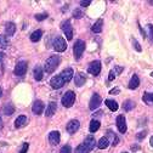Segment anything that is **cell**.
<instances>
[{
	"label": "cell",
	"mask_w": 153,
	"mask_h": 153,
	"mask_svg": "<svg viewBox=\"0 0 153 153\" xmlns=\"http://www.w3.org/2000/svg\"><path fill=\"white\" fill-rule=\"evenodd\" d=\"M117 128H118V130L119 133H122V134H125L126 133V119L124 116H118L117 117Z\"/></svg>",
	"instance_id": "cell-9"
},
{
	"label": "cell",
	"mask_w": 153,
	"mask_h": 153,
	"mask_svg": "<svg viewBox=\"0 0 153 153\" xmlns=\"http://www.w3.org/2000/svg\"><path fill=\"white\" fill-rule=\"evenodd\" d=\"M95 143H96V141H95V137H94V136H86V137H85V141H84V145H85V146L87 147V148H89L90 151L91 149H94V147H95Z\"/></svg>",
	"instance_id": "cell-22"
},
{
	"label": "cell",
	"mask_w": 153,
	"mask_h": 153,
	"mask_svg": "<svg viewBox=\"0 0 153 153\" xmlns=\"http://www.w3.org/2000/svg\"><path fill=\"white\" fill-rule=\"evenodd\" d=\"M56 111H57V104H56V102H50L46 107L45 116L46 117H52L56 113Z\"/></svg>",
	"instance_id": "cell-15"
},
{
	"label": "cell",
	"mask_w": 153,
	"mask_h": 153,
	"mask_svg": "<svg viewBox=\"0 0 153 153\" xmlns=\"http://www.w3.org/2000/svg\"><path fill=\"white\" fill-rule=\"evenodd\" d=\"M28 148H29V143L25 142V143H23V146H22V148H21V151H20V153H27Z\"/></svg>",
	"instance_id": "cell-38"
},
{
	"label": "cell",
	"mask_w": 153,
	"mask_h": 153,
	"mask_svg": "<svg viewBox=\"0 0 153 153\" xmlns=\"http://www.w3.org/2000/svg\"><path fill=\"white\" fill-rule=\"evenodd\" d=\"M1 96H3V89L0 87V97H1Z\"/></svg>",
	"instance_id": "cell-48"
},
{
	"label": "cell",
	"mask_w": 153,
	"mask_h": 153,
	"mask_svg": "<svg viewBox=\"0 0 153 153\" xmlns=\"http://www.w3.org/2000/svg\"><path fill=\"white\" fill-rule=\"evenodd\" d=\"M149 143H151V146L153 147V136H152V137H151V140H149Z\"/></svg>",
	"instance_id": "cell-47"
},
{
	"label": "cell",
	"mask_w": 153,
	"mask_h": 153,
	"mask_svg": "<svg viewBox=\"0 0 153 153\" xmlns=\"http://www.w3.org/2000/svg\"><path fill=\"white\" fill-rule=\"evenodd\" d=\"M147 135V133L146 131H140L137 135H136V137H137V140L140 141V140H142V139H145V136Z\"/></svg>",
	"instance_id": "cell-40"
},
{
	"label": "cell",
	"mask_w": 153,
	"mask_h": 153,
	"mask_svg": "<svg viewBox=\"0 0 153 153\" xmlns=\"http://www.w3.org/2000/svg\"><path fill=\"white\" fill-rule=\"evenodd\" d=\"M123 153H128V152H123Z\"/></svg>",
	"instance_id": "cell-50"
},
{
	"label": "cell",
	"mask_w": 153,
	"mask_h": 153,
	"mask_svg": "<svg viewBox=\"0 0 153 153\" xmlns=\"http://www.w3.org/2000/svg\"><path fill=\"white\" fill-rule=\"evenodd\" d=\"M102 103V99L99 94H94L90 99V102H89V108L91 111H95L96 108L100 107V104Z\"/></svg>",
	"instance_id": "cell-8"
},
{
	"label": "cell",
	"mask_w": 153,
	"mask_h": 153,
	"mask_svg": "<svg viewBox=\"0 0 153 153\" xmlns=\"http://www.w3.org/2000/svg\"><path fill=\"white\" fill-rule=\"evenodd\" d=\"M139 85H140V79L136 74H134L131 77V79H130V82H129V89L135 90V89H137L139 87Z\"/></svg>",
	"instance_id": "cell-18"
},
{
	"label": "cell",
	"mask_w": 153,
	"mask_h": 153,
	"mask_svg": "<svg viewBox=\"0 0 153 153\" xmlns=\"http://www.w3.org/2000/svg\"><path fill=\"white\" fill-rule=\"evenodd\" d=\"M60 140H61V135L57 130H54L49 134V142L52 145V146H56V145L60 143Z\"/></svg>",
	"instance_id": "cell-14"
},
{
	"label": "cell",
	"mask_w": 153,
	"mask_h": 153,
	"mask_svg": "<svg viewBox=\"0 0 153 153\" xmlns=\"http://www.w3.org/2000/svg\"><path fill=\"white\" fill-rule=\"evenodd\" d=\"M102 26H103V21L100 18L95 22V25L91 27V30L94 32V33H101L102 32Z\"/></svg>",
	"instance_id": "cell-23"
},
{
	"label": "cell",
	"mask_w": 153,
	"mask_h": 153,
	"mask_svg": "<svg viewBox=\"0 0 153 153\" xmlns=\"http://www.w3.org/2000/svg\"><path fill=\"white\" fill-rule=\"evenodd\" d=\"M139 28H140V32H141V34H142V37H143V38H146V33H145V30L142 29V27H141V26H139Z\"/></svg>",
	"instance_id": "cell-45"
},
{
	"label": "cell",
	"mask_w": 153,
	"mask_h": 153,
	"mask_svg": "<svg viewBox=\"0 0 153 153\" xmlns=\"http://www.w3.org/2000/svg\"><path fill=\"white\" fill-rule=\"evenodd\" d=\"M124 111H126V112H129V111H131L134 107H135V102L134 101H131V100H126L125 102H124Z\"/></svg>",
	"instance_id": "cell-31"
},
{
	"label": "cell",
	"mask_w": 153,
	"mask_h": 153,
	"mask_svg": "<svg viewBox=\"0 0 153 153\" xmlns=\"http://www.w3.org/2000/svg\"><path fill=\"white\" fill-rule=\"evenodd\" d=\"M83 16H84V13H83V11L82 10H80V9H75L74 11H73V17L74 18H82L83 17Z\"/></svg>",
	"instance_id": "cell-33"
},
{
	"label": "cell",
	"mask_w": 153,
	"mask_h": 153,
	"mask_svg": "<svg viewBox=\"0 0 153 153\" xmlns=\"http://www.w3.org/2000/svg\"><path fill=\"white\" fill-rule=\"evenodd\" d=\"M61 75V78L63 79V82L64 83H69L72 79H73V77H74V72H73V69L72 68H66V69H63L62 71V73L60 74Z\"/></svg>",
	"instance_id": "cell-10"
},
{
	"label": "cell",
	"mask_w": 153,
	"mask_h": 153,
	"mask_svg": "<svg viewBox=\"0 0 153 153\" xmlns=\"http://www.w3.org/2000/svg\"><path fill=\"white\" fill-rule=\"evenodd\" d=\"M114 78H116L114 71H111L109 72V75H108V80H109V82H112V80H114Z\"/></svg>",
	"instance_id": "cell-41"
},
{
	"label": "cell",
	"mask_w": 153,
	"mask_h": 153,
	"mask_svg": "<svg viewBox=\"0 0 153 153\" xmlns=\"http://www.w3.org/2000/svg\"><path fill=\"white\" fill-rule=\"evenodd\" d=\"M116 71L118 72V73H120V72L123 71V68H122V67H116Z\"/></svg>",
	"instance_id": "cell-46"
},
{
	"label": "cell",
	"mask_w": 153,
	"mask_h": 153,
	"mask_svg": "<svg viewBox=\"0 0 153 153\" xmlns=\"http://www.w3.org/2000/svg\"><path fill=\"white\" fill-rule=\"evenodd\" d=\"M109 140L107 139V137H101L100 139V141L97 142V147L100 148V149H104V148H107L108 146H109Z\"/></svg>",
	"instance_id": "cell-26"
},
{
	"label": "cell",
	"mask_w": 153,
	"mask_h": 153,
	"mask_svg": "<svg viewBox=\"0 0 153 153\" xmlns=\"http://www.w3.org/2000/svg\"><path fill=\"white\" fill-rule=\"evenodd\" d=\"M27 123H28L27 117H26V116H20V117H17V119L15 120V126L17 128V129H20V128L26 126Z\"/></svg>",
	"instance_id": "cell-17"
},
{
	"label": "cell",
	"mask_w": 153,
	"mask_h": 153,
	"mask_svg": "<svg viewBox=\"0 0 153 153\" xmlns=\"http://www.w3.org/2000/svg\"><path fill=\"white\" fill-rule=\"evenodd\" d=\"M90 4H91L90 0H86V1H80V5H82V6H89Z\"/></svg>",
	"instance_id": "cell-43"
},
{
	"label": "cell",
	"mask_w": 153,
	"mask_h": 153,
	"mask_svg": "<svg viewBox=\"0 0 153 153\" xmlns=\"http://www.w3.org/2000/svg\"><path fill=\"white\" fill-rule=\"evenodd\" d=\"M74 101H75V94L72 90H68L67 92H64V95L62 96V100H61L62 104L66 108H69V107L73 106Z\"/></svg>",
	"instance_id": "cell-2"
},
{
	"label": "cell",
	"mask_w": 153,
	"mask_h": 153,
	"mask_svg": "<svg viewBox=\"0 0 153 153\" xmlns=\"http://www.w3.org/2000/svg\"><path fill=\"white\" fill-rule=\"evenodd\" d=\"M100 126H101V124H100L99 120L97 119H92L91 123H90V126H89V130H90V133H96L100 129Z\"/></svg>",
	"instance_id": "cell-25"
},
{
	"label": "cell",
	"mask_w": 153,
	"mask_h": 153,
	"mask_svg": "<svg viewBox=\"0 0 153 153\" xmlns=\"http://www.w3.org/2000/svg\"><path fill=\"white\" fill-rule=\"evenodd\" d=\"M50 84L54 89H61V87L66 84L63 82V79L61 78V75H56V77H52L51 80H50Z\"/></svg>",
	"instance_id": "cell-13"
},
{
	"label": "cell",
	"mask_w": 153,
	"mask_h": 153,
	"mask_svg": "<svg viewBox=\"0 0 153 153\" xmlns=\"http://www.w3.org/2000/svg\"><path fill=\"white\" fill-rule=\"evenodd\" d=\"M60 62H61V59H60L59 55H54V56H51V57H49L44 64L45 72L46 73H54V72L56 71V68L59 67Z\"/></svg>",
	"instance_id": "cell-1"
},
{
	"label": "cell",
	"mask_w": 153,
	"mask_h": 153,
	"mask_svg": "<svg viewBox=\"0 0 153 153\" xmlns=\"http://www.w3.org/2000/svg\"><path fill=\"white\" fill-rule=\"evenodd\" d=\"M133 45H134V47H135V50L136 51H139V52H141V46H140V44L137 43V40H135V39H133Z\"/></svg>",
	"instance_id": "cell-37"
},
{
	"label": "cell",
	"mask_w": 153,
	"mask_h": 153,
	"mask_svg": "<svg viewBox=\"0 0 153 153\" xmlns=\"http://www.w3.org/2000/svg\"><path fill=\"white\" fill-rule=\"evenodd\" d=\"M119 92H120V89H119V87H114V89H112V90L109 91L111 95H118Z\"/></svg>",
	"instance_id": "cell-42"
},
{
	"label": "cell",
	"mask_w": 153,
	"mask_h": 153,
	"mask_svg": "<svg viewBox=\"0 0 153 153\" xmlns=\"http://www.w3.org/2000/svg\"><path fill=\"white\" fill-rule=\"evenodd\" d=\"M46 18H47V13H38V15H35L37 21H44Z\"/></svg>",
	"instance_id": "cell-35"
},
{
	"label": "cell",
	"mask_w": 153,
	"mask_h": 153,
	"mask_svg": "<svg viewBox=\"0 0 153 153\" xmlns=\"http://www.w3.org/2000/svg\"><path fill=\"white\" fill-rule=\"evenodd\" d=\"M85 50V43L83 40H77L75 44H74V47H73V52H74V59L75 60H80L82 55Z\"/></svg>",
	"instance_id": "cell-4"
},
{
	"label": "cell",
	"mask_w": 153,
	"mask_h": 153,
	"mask_svg": "<svg viewBox=\"0 0 153 153\" xmlns=\"http://www.w3.org/2000/svg\"><path fill=\"white\" fill-rule=\"evenodd\" d=\"M4 61H5V54L0 52V69L4 71Z\"/></svg>",
	"instance_id": "cell-36"
},
{
	"label": "cell",
	"mask_w": 153,
	"mask_h": 153,
	"mask_svg": "<svg viewBox=\"0 0 153 153\" xmlns=\"http://www.w3.org/2000/svg\"><path fill=\"white\" fill-rule=\"evenodd\" d=\"M131 149H133V151H139L140 147L137 146V145H133V146H131Z\"/></svg>",
	"instance_id": "cell-44"
},
{
	"label": "cell",
	"mask_w": 153,
	"mask_h": 153,
	"mask_svg": "<svg viewBox=\"0 0 153 153\" xmlns=\"http://www.w3.org/2000/svg\"><path fill=\"white\" fill-rule=\"evenodd\" d=\"M85 82H86V78H85V75H84V73H77L75 74V78H74V84L78 86V87H80V86H83L84 84H85Z\"/></svg>",
	"instance_id": "cell-16"
},
{
	"label": "cell",
	"mask_w": 153,
	"mask_h": 153,
	"mask_svg": "<svg viewBox=\"0 0 153 153\" xmlns=\"http://www.w3.org/2000/svg\"><path fill=\"white\" fill-rule=\"evenodd\" d=\"M143 102H146L147 104H153V94L151 92H145L142 96Z\"/></svg>",
	"instance_id": "cell-30"
},
{
	"label": "cell",
	"mask_w": 153,
	"mask_h": 153,
	"mask_svg": "<svg viewBox=\"0 0 153 153\" xmlns=\"http://www.w3.org/2000/svg\"><path fill=\"white\" fill-rule=\"evenodd\" d=\"M79 128H80V123H79V120H77V119H72L71 122L67 124V126H66L67 131H68L69 134L77 133V131L79 130Z\"/></svg>",
	"instance_id": "cell-11"
},
{
	"label": "cell",
	"mask_w": 153,
	"mask_h": 153,
	"mask_svg": "<svg viewBox=\"0 0 153 153\" xmlns=\"http://www.w3.org/2000/svg\"><path fill=\"white\" fill-rule=\"evenodd\" d=\"M60 152L61 153H72V147L69 146V145H64V146L61 148Z\"/></svg>",
	"instance_id": "cell-34"
},
{
	"label": "cell",
	"mask_w": 153,
	"mask_h": 153,
	"mask_svg": "<svg viewBox=\"0 0 153 153\" xmlns=\"http://www.w3.org/2000/svg\"><path fill=\"white\" fill-rule=\"evenodd\" d=\"M44 108H45V106H44V103L40 101V100H37L34 103H33V106H32V111H33V113L35 114V116H40L44 112Z\"/></svg>",
	"instance_id": "cell-12"
},
{
	"label": "cell",
	"mask_w": 153,
	"mask_h": 153,
	"mask_svg": "<svg viewBox=\"0 0 153 153\" xmlns=\"http://www.w3.org/2000/svg\"><path fill=\"white\" fill-rule=\"evenodd\" d=\"M104 103H106V106L112 111V112H116L117 109H118V103L114 101V100H106L104 101Z\"/></svg>",
	"instance_id": "cell-27"
},
{
	"label": "cell",
	"mask_w": 153,
	"mask_h": 153,
	"mask_svg": "<svg viewBox=\"0 0 153 153\" xmlns=\"http://www.w3.org/2000/svg\"><path fill=\"white\" fill-rule=\"evenodd\" d=\"M42 35H43V32L40 29H37V30H34L33 33L30 34V40L33 43H37V42H39V40L42 39Z\"/></svg>",
	"instance_id": "cell-24"
},
{
	"label": "cell",
	"mask_w": 153,
	"mask_h": 153,
	"mask_svg": "<svg viewBox=\"0 0 153 153\" xmlns=\"http://www.w3.org/2000/svg\"><path fill=\"white\" fill-rule=\"evenodd\" d=\"M148 30H149V42L153 43V26L148 25Z\"/></svg>",
	"instance_id": "cell-39"
},
{
	"label": "cell",
	"mask_w": 153,
	"mask_h": 153,
	"mask_svg": "<svg viewBox=\"0 0 153 153\" xmlns=\"http://www.w3.org/2000/svg\"><path fill=\"white\" fill-rule=\"evenodd\" d=\"M5 30H6V34L9 37H12L16 32V26L13 22H7L6 26H5Z\"/></svg>",
	"instance_id": "cell-21"
},
{
	"label": "cell",
	"mask_w": 153,
	"mask_h": 153,
	"mask_svg": "<svg viewBox=\"0 0 153 153\" xmlns=\"http://www.w3.org/2000/svg\"><path fill=\"white\" fill-rule=\"evenodd\" d=\"M54 49L57 52H63L67 49L66 40H64L62 37H56V39L54 40Z\"/></svg>",
	"instance_id": "cell-6"
},
{
	"label": "cell",
	"mask_w": 153,
	"mask_h": 153,
	"mask_svg": "<svg viewBox=\"0 0 153 153\" xmlns=\"http://www.w3.org/2000/svg\"><path fill=\"white\" fill-rule=\"evenodd\" d=\"M89 152H90V149L87 148L84 143L79 145V146L75 148V153H89Z\"/></svg>",
	"instance_id": "cell-32"
},
{
	"label": "cell",
	"mask_w": 153,
	"mask_h": 153,
	"mask_svg": "<svg viewBox=\"0 0 153 153\" xmlns=\"http://www.w3.org/2000/svg\"><path fill=\"white\" fill-rule=\"evenodd\" d=\"M3 113L5 116H12L15 113V106L12 103H6L3 107Z\"/></svg>",
	"instance_id": "cell-20"
},
{
	"label": "cell",
	"mask_w": 153,
	"mask_h": 153,
	"mask_svg": "<svg viewBox=\"0 0 153 153\" xmlns=\"http://www.w3.org/2000/svg\"><path fill=\"white\" fill-rule=\"evenodd\" d=\"M33 75H34V79L38 80V82H40V80L43 79L44 77V72H43V68L40 66H35L34 69H33Z\"/></svg>",
	"instance_id": "cell-19"
},
{
	"label": "cell",
	"mask_w": 153,
	"mask_h": 153,
	"mask_svg": "<svg viewBox=\"0 0 153 153\" xmlns=\"http://www.w3.org/2000/svg\"><path fill=\"white\" fill-rule=\"evenodd\" d=\"M61 29L63 30V33L66 34V38L68 40L73 39V27H72L69 20H66V21H63L61 23Z\"/></svg>",
	"instance_id": "cell-3"
},
{
	"label": "cell",
	"mask_w": 153,
	"mask_h": 153,
	"mask_svg": "<svg viewBox=\"0 0 153 153\" xmlns=\"http://www.w3.org/2000/svg\"><path fill=\"white\" fill-rule=\"evenodd\" d=\"M107 134H108V137H111V143H112V146H117L118 142H119L118 136H117L114 133H112L111 130H108Z\"/></svg>",
	"instance_id": "cell-29"
},
{
	"label": "cell",
	"mask_w": 153,
	"mask_h": 153,
	"mask_svg": "<svg viewBox=\"0 0 153 153\" xmlns=\"http://www.w3.org/2000/svg\"><path fill=\"white\" fill-rule=\"evenodd\" d=\"M87 72L92 75H99L100 72H101V62L100 61H92L90 64H89V68H87Z\"/></svg>",
	"instance_id": "cell-7"
},
{
	"label": "cell",
	"mask_w": 153,
	"mask_h": 153,
	"mask_svg": "<svg viewBox=\"0 0 153 153\" xmlns=\"http://www.w3.org/2000/svg\"><path fill=\"white\" fill-rule=\"evenodd\" d=\"M27 69H28V63L26 61H20L17 64H16L13 73L17 77H23L27 73Z\"/></svg>",
	"instance_id": "cell-5"
},
{
	"label": "cell",
	"mask_w": 153,
	"mask_h": 153,
	"mask_svg": "<svg viewBox=\"0 0 153 153\" xmlns=\"http://www.w3.org/2000/svg\"><path fill=\"white\" fill-rule=\"evenodd\" d=\"M151 75H152V77H153V72H152V73H151Z\"/></svg>",
	"instance_id": "cell-49"
},
{
	"label": "cell",
	"mask_w": 153,
	"mask_h": 153,
	"mask_svg": "<svg viewBox=\"0 0 153 153\" xmlns=\"http://www.w3.org/2000/svg\"><path fill=\"white\" fill-rule=\"evenodd\" d=\"M10 45V42L6 35H0V49H7V46Z\"/></svg>",
	"instance_id": "cell-28"
}]
</instances>
